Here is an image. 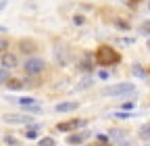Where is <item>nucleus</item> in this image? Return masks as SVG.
Instances as JSON below:
<instances>
[{"mask_svg": "<svg viewBox=\"0 0 150 146\" xmlns=\"http://www.w3.org/2000/svg\"><path fill=\"white\" fill-rule=\"evenodd\" d=\"M94 61H96L100 67H108V65H117V63L121 61V54H119L115 48L102 44V46H98L96 52H94Z\"/></svg>", "mask_w": 150, "mask_h": 146, "instance_id": "obj_1", "label": "nucleus"}, {"mask_svg": "<svg viewBox=\"0 0 150 146\" xmlns=\"http://www.w3.org/2000/svg\"><path fill=\"white\" fill-rule=\"evenodd\" d=\"M44 69H46V61L40 59V57H27L25 63H23V71H25L27 77L40 75V73H44Z\"/></svg>", "mask_w": 150, "mask_h": 146, "instance_id": "obj_2", "label": "nucleus"}, {"mask_svg": "<svg viewBox=\"0 0 150 146\" xmlns=\"http://www.w3.org/2000/svg\"><path fill=\"white\" fill-rule=\"evenodd\" d=\"M136 90L134 84L129 82H123V84H117V86H108L102 90V96H125V94H131Z\"/></svg>", "mask_w": 150, "mask_h": 146, "instance_id": "obj_3", "label": "nucleus"}, {"mask_svg": "<svg viewBox=\"0 0 150 146\" xmlns=\"http://www.w3.org/2000/svg\"><path fill=\"white\" fill-rule=\"evenodd\" d=\"M17 48H19V52H23V54H29V57H33V54H35L38 50H40L38 42H35V40H31V38H23V40H19Z\"/></svg>", "mask_w": 150, "mask_h": 146, "instance_id": "obj_4", "label": "nucleus"}, {"mask_svg": "<svg viewBox=\"0 0 150 146\" xmlns=\"http://www.w3.org/2000/svg\"><path fill=\"white\" fill-rule=\"evenodd\" d=\"M88 125V119H71V121H63L56 125V130L59 132H75L79 130V127H86Z\"/></svg>", "mask_w": 150, "mask_h": 146, "instance_id": "obj_5", "label": "nucleus"}, {"mask_svg": "<svg viewBox=\"0 0 150 146\" xmlns=\"http://www.w3.org/2000/svg\"><path fill=\"white\" fill-rule=\"evenodd\" d=\"M4 121L6 123H13V125H17V123H25V125H31V115H27V113H23V115H13V113H8V115H4Z\"/></svg>", "mask_w": 150, "mask_h": 146, "instance_id": "obj_6", "label": "nucleus"}, {"mask_svg": "<svg viewBox=\"0 0 150 146\" xmlns=\"http://www.w3.org/2000/svg\"><path fill=\"white\" fill-rule=\"evenodd\" d=\"M0 63H2L4 69H11V71H13V69L19 65V59H17L15 52H6V54H2V57H0Z\"/></svg>", "mask_w": 150, "mask_h": 146, "instance_id": "obj_7", "label": "nucleus"}, {"mask_svg": "<svg viewBox=\"0 0 150 146\" xmlns=\"http://www.w3.org/2000/svg\"><path fill=\"white\" fill-rule=\"evenodd\" d=\"M75 108H79V102L77 100H67V102L54 104V111L56 113H71V111H75Z\"/></svg>", "mask_w": 150, "mask_h": 146, "instance_id": "obj_8", "label": "nucleus"}, {"mask_svg": "<svg viewBox=\"0 0 150 146\" xmlns=\"http://www.w3.org/2000/svg\"><path fill=\"white\" fill-rule=\"evenodd\" d=\"M77 69L81 73H92L94 71V59H92V54H86L83 59L77 61Z\"/></svg>", "mask_w": 150, "mask_h": 146, "instance_id": "obj_9", "label": "nucleus"}, {"mask_svg": "<svg viewBox=\"0 0 150 146\" xmlns=\"http://www.w3.org/2000/svg\"><path fill=\"white\" fill-rule=\"evenodd\" d=\"M112 25H115L117 29H121V31H129V29H131V23H129L127 19H123V17H117V19H112Z\"/></svg>", "mask_w": 150, "mask_h": 146, "instance_id": "obj_10", "label": "nucleus"}, {"mask_svg": "<svg viewBox=\"0 0 150 146\" xmlns=\"http://www.w3.org/2000/svg\"><path fill=\"white\" fill-rule=\"evenodd\" d=\"M6 88L13 90V92H17V90L25 88V82H23V79H8V82H6Z\"/></svg>", "mask_w": 150, "mask_h": 146, "instance_id": "obj_11", "label": "nucleus"}, {"mask_svg": "<svg viewBox=\"0 0 150 146\" xmlns=\"http://www.w3.org/2000/svg\"><path fill=\"white\" fill-rule=\"evenodd\" d=\"M86 138H88V134H71V136L67 138V142H69V144H81Z\"/></svg>", "mask_w": 150, "mask_h": 146, "instance_id": "obj_12", "label": "nucleus"}, {"mask_svg": "<svg viewBox=\"0 0 150 146\" xmlns=\"http://www.w3.org/2000/svg\"><path fill=\"white\" fill-rule=\"evenodd\" d=\"M138 134H140L142 140H150V123H144L140 130H138Z\"/></svg>", "mask_w": 150, "mask_h": 146, "instance_id": "obj_13", "label": "nucleus"}, {"mask_svg": "<svg viewBox=\"0 0 150 146\" xmlns=\"http://www.w3.org/2000/svg\"><path fill=\"white\" fill-rule=\"evenodd\" d=\"M92 84H94V77H92V75H86V77H83V79L77 84V88H79V90H88Z\"/></svg>", "mask_w": 150, "mask_h": 146, "instance_id": "obj_14", "label": "nucleus"}, {"mask_svg": "<svg viewBox=\"0 0 150 146\" xmlns=\"http://www.w3.org/2000/svg\"><path fill=\"white\" fill-rule=\"evenodd\" d=\"M17 102L21 104V106H31V104H38V100H35V98H31V96H23V98H19Z\"/></svg>", "mask_w": 150, "mask_h": 146, "instance_id": "obj_15", "label": "nucleus"}, {"mask_svg": "<svg viewBox=\"0 0 150 146\" xmlns=\"http://www.w3.org/2000/svg\"><path fill=\"white\" fill-rule=\"evenodd\" d=\"M8 79H11V69L0 67V84H6Z\"/></svg>", "mask_w": 150, "mask_h": 146, "instance_id": "obj_16", "label": "nucleus"}, {"mask_svg": "<svg viewBox=\"0 0 150 146\" xmlns=\"http://www.w3.org/2000/svg\"><path fill=\"white\" fill-rule=\"evenodd\" d=\"M8 48H11V42H8L6 38H0V57L8 52Z\"/></svg>", "mask_w": 150, "mask_h": 146, "instance_id": "obj_17", "label": "nucleus"}, {"mask_svg": "<svg viewBox=\"0 0 150 146\" xmlns=\"http://www.w3.org/2000/svg\"><path fill=\"white\" fill-rule=\"evenodd\" d=\"M23 111H25L27 115H29V113H35V115H38V113H42V106H40V104H31V106H23Z\"/></svg>", "mask_w": 150, "mask_h": 146, "instance_id": "obj_18", "label": "nucleus"}, {"mask_svg": "<svg viewBox=\"0 0 150 146\" xmlns=\"http://www.w3.org/2000/svg\"><path fill=\"white\" fill-rule=\"evenodd\" d=\"M38 146H56V140L54 138H42V140H38Z\"/></svg>", "mask_w": 150, "mask_h": 146, "instance_id": "obj_19", "label": "nucleus"}, {"mask_svg": "<svg viewBox=\"0 0 150 146\" xmlns=\"http://www.w3.org/2000/svg\"><path fill=\"white\" fill-rule=\"evenodd\" d=\"M140 33H142V35H150V21H144V23L140 25Z\"/></svg>", "mask_w": 150, "mask_h": 146, "instance_id": "obj_20", "label": "nucleus"}, {"mask_svg": "<svg viewBox=\"0 0 150 146\" xmlns=\"http://www.w3.org/2000/svg\"><path fill=\"white\" fill-rule=\"evenodd\" d=\"M134 73H136L138 77H146V75H148V71H144L140 65H134Z\"/></svg>", "mask_w": 150, "mask_h": 146, "instance_id": "obj_21", "label": "nucleus"}, {"mask_svg": "<svg viewBox=\"0 0 150 146\" xmlns=\"http://www.w3.org/2000/svg\"><path fill=\"white\" fill-rule=\"evenodd\" d=\"M83 23H86L83 15H73V25H83Z\"/></svg>", "mask_w": 150, "mask_h": 146, "instance_id": "obj_22", "label": "nucleus"}, {"mask_svg": "<svg viewBox=\"0 0 150 146\" xmlns=\"http://www.w3.org/2000/svg\"><path fill=\"white\" fill-rule=\"evenodd\" d=\"M96 142H100V144H108L110 138H108L106 134H96Z\"/></svg>", "mask_w": 150, "mask_h": 146, "instance_id": "obj_23", "label": "nucleus"}, {"mask_svg": "<svg viewBox=\"0 0 150 146\" xmlns=\"http://www.w3.org/2000/svg\"><path fill=\"white\" fill-rule=\"evenodd\" d=\"M25 138L27 140H38V130H27L25 132Z\"/></svg>", "mask_w": 150, "mask_h": 146, "instance_id": "obj_24", "label": "nucleus"}, {"mask_svg": "<svg viewBox=\"0 0 150 146\" xmlns=\"http://www.w3.org/2000/svg\"><path fill=\"white\" fill-rule=\"evenodd\" d=\"M134 106H136V102H134V100H129V102H123V104H121V108H123V111H131Z\"/></svg>", "mask_w": 150, "mask_h": 146, "instance_id": "obj_25", "label": "nucleus"}, {"mask_svg": "<svg viewBox=\"0 0 150 146\" xmlns=\"http://www.w3.org/2000/svg\"><path fill=\"white\" fill-rule=\"evenodd\" d=\"M98 77H100V79H108V77H110V73H108L106 69H102V71H98Z\"/></svg>", "mask_w": 150, "mask_h": 146, "instance_id": "obj_26", "label": "nucleus"}, {"mask_svg": "<svg viewBox=\"0 0 150 146\" xmlns=\"http://www.w3.org/2000/svg\"><path fill=\"white\" fill-rule=\"evenodd\" d=\"M115 117H119V119H129L131 113H121V111H119V113H115Z\"/></svg>", "mask_w": 150, "mask_h": 146, "instance_id": "obj_27", "label": "nucleus"}, {"mask_svg": "<svg viewBox=\"0 0 150 146\" xmlns=\"http://www.w3.org/2000/svg\"><path fill=\"white\" fill-rule=\"evenodd\" d=\"M110 134H115V138H123V136H125V134H123L121 130H112Z\"/></svg>", "mask_w": 150, "mask_h": 146, "instance_id": "obj_28", "label": "nucleus"}, {"mask_svg": "<svg viewBox=\"0 0 150 146\" xmlns=\"http://www.w3.org/2000/svg\"><path fill=\"white\" fill-rule=\"evenodd\" d=\"M4 142H6V144H13V146L17 144V140H15V138H11V136H6V138H4Z\"/></svg>", "mask_w": 150, "mask_h": 146, "instance_id": "obj_29", "label": "nucleus"}, {"mask_svg": "<svg viewBox=\"0 0 150 146\" xmlns=\"http://www.w3.org/2000/svg\"><path fill=\"white\" fill-rule=\"evenodd\" d=\"M2 9H6V0H0V11Z\"/></svg>", "mask_w": 150, "mask_h": 146, "instance_id": "obj_30", "label": "nucleus"}, {"mask_svg": "<svg viewBox=\"0 0 150 146\" xmlns=\"http://www.w3.org/2000/svg\"><path fill=\"white\" fill-rule=\"evenodd\" d=\"M6 31H8L6 27H0V33H6Z\"/></svg>", "mask_w": 150, "mask_h": 146, "instance_id": "obj_31", "label": "nucleus"}, {"mask_svg": "<svg viewBox=\"0 0 150 146\" xmlns=\"http://www.w3.org/2000/svg\"><path fill=\"white\" fill-rule=\"evenodd\" d=\"M121 146H131V144H129V142H123V144H121Z\"/></svg>", "mask_w": 150, "mask_h": 146, "instance_id": "obj_32", "label": "nucleus"}, {"mask_svg": "<svg viewBox=\"0 0 150 146\" xmlns=\"http://www.w3.org/2000/svg\"><path fill=\"white\" fill-rule=\"evenodd\" d=\"M96 146H106V144H100V142H98V144H96Z\"/></svg>", "mask_w": 150, "mask_h": 146, "instance_id": "obj_33", "label": "nucleus"}, {"mask_svg": "<svg viewBox=\"0 0 150 146\" xmlns=\"http://www.w3.org/2000/svg\"><path fill=\"white\" fill-rule=\"evenodd\" d=\"M148 50H150V38H148Z\"/></svg>", "mask_w": 150, "mask_h": 146, "instance_id": "obj_34", "label": "nucleus"}, {"mask_svg": "<svg viewBox=\"0 0 150 146\" xmlns=\"http://www.w3.org/2000/svg\"><path fill=\"white\" fill-rule=\"evenodd\" d=\"M148 11H150V0H148Z\"/></svg>", "mask_w": 150, "mask_h": 146, "instance_id": "obj_35", "label": "nucleus"}]
</instances>
